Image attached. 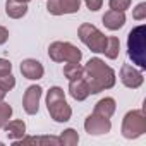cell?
<instances>
[{"instance_id":"12","label":"cell","mask_w":146,"mask_h":146,"mask_svg":"<svg viewBox=\"0 0 146 146\" xmlns=\"http://www.w3.org/2000/svg\"><path fill=\"white\" fill-rule=\"evenodd\" d=\"M69 93L70 96L78 100V102H83L86 100L91 93H90V88L84 81V78H79V79H74V81H69Z\"/></svg>"},{"instance_id":"15","label":"cell","mask_w":146,"mask_h":146,"mask_svg":"<svg viewBox=\"0 0 146 146\" xmlns=\"http://www.w3.org/2000/svg\"><path fill=\"white\" fill-rule=\"evenodd\" d=\"M4 131L11 141H16V139H21L26 136V124L23 120H9L4 125Z\"/></svg>"},{"instance_id":"19","label":"cell","mask_w":146,"mask_h":146,"mask_svg":"<svg viewBox=\"0 0 146 146\" xmlns=\"http://www.w3.org/2000/svg\"><path fill=\"white\" fill-rule=\"evenodd\" d=\"M58 139H60V144H64V146H76L79 143V136L74 129H65Z\"/></svg>"},{"instance_id":"7","label":"cell","mask_w":146,"mask_h":146,"mask_svg":"<svg viewBox=\"0 0 146 146\" xmlns=\"http://www.w3.org/2000/svg\"><path fill=\"white\" fill-rule=\"evenodd\" d=\"M84 129L90 136H102L110 132L112 129V122L107 117H102L98 113H91L86 120H84Z\"/></svg>"},{"instance_id":"4","label":"cell","mask_w":146,"mask_h":146,"mask_svg":"<svg viewBox=\"0 0 146 146\" xmlns=\"http://www.w3.org/2000/svg\"><path fill=\"white\" fill-rule=\"evenodd\" d=\"M78 36H79V40H81L91 52H95V53H103L105 48H107V43H108V38H107L98 28H95V26L90 24V23H84V24L79 26Z\"/></svg>"},{"instance_id":"9","label":"cell","mask_w":146,"mask_h":146,"mask_svg":"<svg viewBox=\"0 0 146 146\" xmlns=\"http://www.w3.org/2000/svg\"><path fill=\"white\" fill-rule=\"evenodd\" d=\"M41 86H29L23 98V108L28 115H35L40 110V98H41Z\"/></svg>"},{"instance_id":"2","label":"cell","mask_w":146,"mask_h":146,"mask_svg":"<svg viewBox=\"0 0 146 146\" xmlns=\"http://www.w3.org/2000/svg\"><path fill=\"white\" fill-rule=\"evenodd\" d=\"M46 108H48L50 117L55 122H67V120H70L72 110H70L69 103L65 102V95H64L62 88L53 86V88L48 90V93H46Z\"/></svg>"},{"instance_id":"21","label":"cell","mask_w":146,"mask_h":146,"mask_svg":"<svg viewBox=\"0 0 146 146\" xmlns=\"http://www.w3.org/2000/svg\"><path fill=\"white\" fill-rule=\"evenodd\" d=\"M12 117V107L5 102H0V129H4V125L9 122Z\"/></svg>"},{"instance_id":"26","label":"cell","mask_w":146,"mask_h":146,"mask_svg":"<svg viewBox=\"0 0 146 146\" xmlns=\"http://www.w3.org/2000/svg\"><path fill=\"white\" fill-rule=\"evenodd\" d=\"M84 2H86V5H88V9H90V11L96 12L98 9H102L103 0H84Z\"/></svg>"},{"instance_id":"22","label":"cell","mask_w":146,"mask_h":146,"mask_svg":"<svg viewBox=\"0 0 146 146\" xmlns=\"http://www.w3.org/2000/svg\"><path fill=\"white\" fill-rule=\"evenodd\" d=\"M14 86H16V78H14L12 74H4V76H0V88H2L5 93L11 91Z\"/></svg>"},{"instance_id":"11","label":"cell","mask_w":146,"mask_h":146,"mask_svg":"<svg viewBox=\"0 0 146 146\" xmlns=\"http://www.w3.org/2000/svg\"><path fill=\"white\" fill-rule=\"evenodd\" d=\"M21 74L26 78V79H31V81H36V79H41L43 74H45V69L41 65V62L35 60V58H26L21 62Z\"/></svg>"},{"instance_id":"20","label":"cell","mask_w":146,"mask_h":146,"mask_svg":"<svg viewBox=\"0 0 146 146\" xmlns=\"http://www.w3.org/2000/svg\"><path fill=\"white\" fill-rule=\"evenodd\" d=\"M119 50H120V41H119V38H115V36H110L108 38V43H107V48H105V55L108 57V58H117L119 57Z\"/></svg>"},{"instance_id":"17","label":"cell","mask_w":146,"mask_h":146,"mask_svg":"<svg viewBox=\"0 0 146 146\" xmlns=\"http://www.w3.org/2000/svg\"><path fill=\"white\" fill-rule=\"evenodd\" d=\"M115 100L113 98H102L96 105H95V112L93 113H98V115H102V117H107V119H110L112 115H113V112H115Z\"/></svg>"},{"instance_id":"25","label":"cell","mask_w":146,"mask_h":146,"mask_svg":"<svg viewBox=\"0 0 146 146\" xmlns=\"http://www.w3.org/2000/svg\"><path fill=\"white\" fill-rule=\"evenodd\" d=\"M11 70H12V64L5 58H0V76H4V74H11Z\"/></svg>"},{"instance_id":"29","label":"cell","mask_w":146,"mask_h":146,"mask_svg":"<svg viewBox=\"0 0 146 146\" xmlns=\"http://www.w3.org/2000/svg\"><path fill=\"white\" fill-rule=\"evenodd\" d=\"M19 2H24V4H28V2H29V0H19Z\"/></svg>"},{"instance_id":"10","label":"cell","mask_w":146,"mask_h":146,"mask_svg":"<svg viewBox=\"0 0 146 146\" xmlns=\"http://www.w3.org/2000/svg\"><path fill=\"white\" fill-rule=\"evenodd\" d=\"M120 81H122L124 86L136 90V88H139V86L143 84L144 78H143V74H141V70L134 69V67L129 65V64H124L122 69H120Z\"/></svg>"},{"instance_id":"23","label":"cell","mask_w":146,"mask_h":146,"mask_svg":"<svg viewBox=\"0 0 146 146\" xmlns=\"http://www.w3.org/2000/svg\"><path fill=\"white\" fill-rule=\"evenodd\" d=\"M108 5L112 11H120L125 12L131 7V0H108Z\"/></svg>"},{"instance_id":"3","label":"cell","mask_w":146,"mask_h":146,"mask_svg":"<svg viewBox=\"0 0 146 146\" xmlns=\"http://www.w3.org/2000/svg\"><path fill=\"white\" fill-rule=\"evenodd\" d=\"M127 53L129 58L139 65V69H146V28L137 26L127 36Z\"/></svg>"},{"instance_id":"24","label":"cell","mask_w":146,"mask_h":146,"mask_svg":"<svg viewBox=\"0 0 146 146\" xmlns=\"http://www.w3.org/2000/svg\"><path fill=\"white\" fill-rule=\"evenodd\" d=\"M132 17H134L136 21H143V19H146V2L137 4V7L132 11Z\"/></svg>"},{"instance_id":"1","label":"cell","mask_w":146,"mask_h":146,"mask_svg":"<svg viewBox=\"0 0 146 146\" xmlns=\"http://www.w3.org/2000/svg\"><path fill=\"white\" fill-rule=\"evenodd\" d=\"M84 81L91 95H96L103 90H110L115 84V72L102 58H90L84 65Z\"/></svg>"},{"instance_id":"28","label":"cell","mask_w":146,"mask_h":146,"mask_svg":"<svg viewBox=\"0 0 146 146\" xmlns=\"http://www.w3.org/2000/svg\"><path fill=\"white\" fill-rule=\"evenodd\" d=\"M4 98H5V91H4V90H2V88H0V102H2V100H4Z\"/></svg>"},{"instance_id":"16","label":"cell","mask_w":146,"mask_h":146,"mask_svg":"<svg viewBox=\"0 0 146 146\" xmlns=\"http://www.w3.org/2000/svg\"><path fill=\"white\" fill-rule=\"evenodd\" d=\"M5 12L9 17L12 19H21L23 16H26L28 12V5L24 2H19V0H7L5 4Z\"/></svg>"},{"instance_id":"14","label":"cell","mask_w":146,"mask_h":146,"mask_svg":"<svg viewBox=\"0 0 146 146\" xmlns=\"http://www.w3.org/2000/svg\"><path fill=\"white\" fill-rule=\"evenodd\" d=\"M14 146H23V144H45V146H58L60 144V139L55 137V136H31V137H21V139H16L12 141Z\"/></svg>"},{"instance_id":"5","label":"cell","mask_w":146,"mask_h":146,"mask_svg":"<svg viewBox=\"0 0 146 146\" xmlns=\"http://www.w3.org/2000/svg\"><path fill=\"white\" fill-rule=\"evenodd\" d=\"M48 55L53 62H67V64H79L83 58L81 50L69 41H53L48 46Z\"/></svg>"},{"instance_id":"8","label":"cell","mask_w":146,"mask_h":146,"mask_svg":"<svg viewBox=\"0 0 146 146\" xmlns=\"http://www.w3.org/2000/svg\"><path fill=\"white\" fill-rule=\"evenodd\" d=\"M81 7V0H48L46 11L53 16L62 14H74Z\"/></svg>"},{"instance_id":"27","label":"cell","mask_w":146,"mask_h":146,"mask_svg":"<svg viewBox=\"0 0 146 146\" xmlns=\"http://www.w3.org/2000/svg\"><path fill=\"white\" fill-rule=\"evenodd\" d=\"M7 40H9V31H7V28L0 26V45H4Z\"/></svg>"},{"instance_id":"13","label":"cell","mask_w":146,"mask_h":146,"mask_svg":"<svg viewBox=\"0 0 146 146\" xmlns=\"http://www.w3.org/2000/svg\"><path fill=\"white\" fill-rule=\"evenodd\" d=\"M103 24L105 28H108L110 31H115V29H120L124 24H125V14L120 12V11H107L105 16H103Z\"/></svg>"},{"instance_id":"6","label":"cell","mask_w":146,"mask_h":146,"mask_svg":"<svg viewBox=\"0 0 146 146\" xmlns=\"http://www.w3.org/2000/svg\"><path fill=\"white\" fill-rule=\"evenodd\" d=\"M146 132V117L143 110H131L122 120V136L125 139H136Z\"/></svg>"},{"instance_id":"18","label":"cell","mask_w":146,"mask_h":146,"mask_svg":"<svg viewBox=\"0 0 146 146\" xmlns=\"http://www.w3.org/2000/svg\"><path fill=\"white\" fill-rule=\"evenodd\" d=\"M64 76L69 79V81H74V79H79L84 76V67H81L79 64H67L64 67Z\"/></svg>"}]
</instances>
